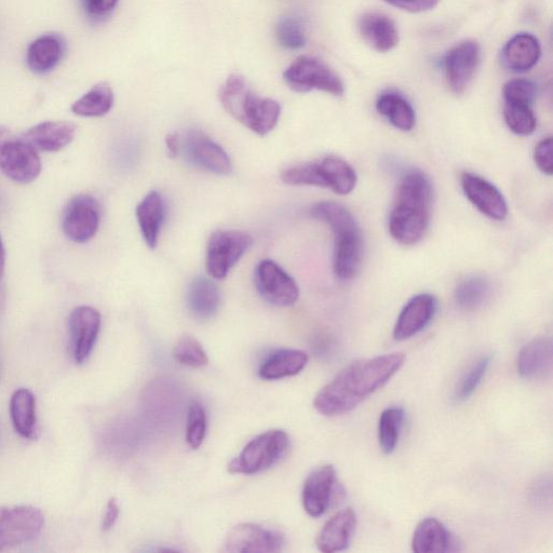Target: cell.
Segmentation results:
<instances>
[{
    "label": "cell",
    "instance_id": "48",
    "mask_svg": "<svg viewBox=\"0 0 553 553\" xmlns=\"http://www.w3.org/2000/svg\"><path fill=\"white\" fill-rule=\"evenodd\" d=\"M0 373H2V372H0Z\"/></svg>",
    "mask_w": 553,
    "mask_h": 553
},
{
    "label": "cell",
    "instance_id": "22",
    "mask_svg": "<svg viewBox=\"0 0 553 553\" xmlns=\"http://www.w3.org/2000/svg\"><path fill=\"white\" fill-rule=\"evenodd\" d=\"M552 342L549 337L542 336L530 342L521 349L517 369L524 380H537L551 372Z\"/></svg>",
    "mask_w": 553,
    "mask_h": 553
},
{
    "label": "cell",
    "instance_id": "11",
    "mask_svg": "<svg viewBox=\"0 0 553 553\" xmlns=\"http://www.w3.org/2000/svg\"><path fill=\"white\" fill-rule=\"evenodd\" d=\"M181 155L188 163L210 173L227 175L233 170L224 148L200 131H188L181 136Z\"/></svg>",
    "mask_w": 553,
    "mask_h": 553
},
{
    "label": "cell",
    "instance_id": "26",
    "mask_svg": "<svg viewBox=\"0 0 553 553\" xmlns=\"http://www.w3.org/2000/svg\"><path fill=\"white\" fill-rule=\"evenodd\" d=\"M9 412L13 428L24 439L34 440L38 434L36 398L32 391L19 388L12 394Z\"/></svg>",
    "mask_w": 553,
    "mask_h": 553
},
{
    "label": "cell",
    "instance_id": "40",
    "mask_svg": "<svg viewBox=\"0 0 553 553\" xmlns=\"http://www.w3.org/2000/svg\"><path fill=\"white\" fill-rule=\"evenodd\" d=\"M537 86L529 79L510 80L503 89L506 103L532 106L537 97Z\"/></svg>",
    "mask_w": 553,
    "mask_h": 553
},
{
    "label": "cell",
    "instance_id": "10",
    "mask_svg": "<svg viewBox=\"0 0 553 553\" xmlns=\"http://www.w3.org/2000/svg\"><path fill=\"white\" fill-rule=\"evenodd\" d=\"M255 287L265 302L278 307L292 306L300 298L298 283L272 260L256 266Z\"/></svg>",
    "mask_w": 553,
    "mask_h": 553
},
{
    "label": "cell",
    "instance_id": "39",
    "mask_svg": "<svg viewBox=\"0 0 553 553\" xmlns=\"http://www.w3.org/2000/svg\"><path fill=\"white\" fill-rule=\"evenodd\" d=\"M490 363L491 357L484 356L470 368L455 389L454 400L456 402H464L474 395L475 391L482 383L483 377L487 374Z\"/></svg>",
    "mask_w": 553,
    "mask_h": 553
},
{
    "label": "cell",
    "instance_id": "23",
    "mask_svg": "<svg viewBox=\"0 0 553 553\" xmlns=\"http://www.w3.org/2000/svg\"><path fill=\"white\" fill-rule=\"evenodd\" d=\"M166 201L159 192L148 193L136 209L137 220L145 244L150 249L158 245L161 227L166 220Z\"/></svg>",
    "mask_w": 553,
    "mask_h": 553
},
{
    "label": "cell",
    "instance_id": "43",
    "mask_svg": "<svg viewBox=\"0 0 553 553\" xmlns=\"http://www.w3.org/2000/svg\"><path fill=\"white\" fill-rule=\"evenodd\" d=\"M532 502L536 507H546L551 504L552 485L550 478H542L536 481L531 491Z\"/></svg>",
    "mask_w": 553,
    "mask_h": 553
},
{
    "label": "cell",
    "instance_id": "31",
    "mask_svg": "<svg viewBox=\"0 0 553 553\" xmlns=\"http://www.w3.org/2000/svg\"><path fill=\"white\" fill-rule=\"evenodd\" d=\"M376 110L396 129L409 132L416 124L412 104L396 91H386L376 100Z\"/></svg>",
    "mask_w": 553,
    "mask_h": 553
},
{
    "label": "cell",
    "instance_id": "18",
    "mask_svg": "<svg viewBox=\"0 0 553 553\" xmlns=\"http://www.w3.org/2000/svg\"><path fill=\"white\" fill-rule=\"evenodd\" d=\"M336 483V471L332 465L315 469L308 476L303 488V506L310 517L319 518L328 510Z\"/></svg>",
    "mask_w": 553,
    "mask_h": 553
},
{
    "label": "cell",
    "instance_id": "46",
    "mask_svg": "<svg viewBox=\"0 0 553 553\" xmlns=\"http://www.w3.org/2000/svg\"><path fill=\"white\" fill-rule=\"evenodd\" d=\"M166 146L171 158H177L181 152V134L170 133L166 138Z\"/></svg>",
    "mask_w": 553,
    "mask_h": 553
},
{
    "label": "cell",
    "instance_id": "5",
    "mask_svg": "<svg viewBox=\"0 0 553 553\" xmlns=\"http://www.w3.org/2000/svg\"><path fill=\"white\" fill-rule=\"evenodd\" d=\"M290 438L285 430L273 429L252 439L229 463L233 475H255L275 465L285 454Z\"/></svg>",
    "mask_w": 553,
    "mask_h": 553
},
{
    "label": "cell",
    "instance_id": "21",
    "mask_svg": "<svg viewBox=\"0 0 553 553\" xmlns=\"http://www.w3.org/2000/svg\"><path fill=\"white\" fill-rule=\"evenodd\" d=\"M364 42L379 52H389L399 43V32L393 20L383 13H366L358 22Z\"/></svg>",
    "mask_w": 553,
    "mask_h": 553
},
{
    "label": "cell",
    "instance_id": "37",
    "mask_svg": "<svg viewBox=\"0 0 553 553\" xmlns=\"http://www.w3.org/2000/svg\"><path fill=\"white\" fill-rule=\"evenodd\" d=\"M504 117L508 128L517 136H531L536 130L537 120L532 106L506 103Z\"/></svg>",
    "mask_w": 553,
    "mask_h": 553
},
{
    "label": "cell",
    "instance_id": "24",
    "mask_svg": "<svg viewBox=\"0 0 553 553\" xmlns=\"http://www.w3.org/2000/svg\"><path fill=\"white\" fill-rule=\"evenodd\" d=\"M542 56L538 39L528 33L512 37L502 52V60L508 70L525 73L533 69Z\"/></svg>",
    "mask_w": 553,
    "mask_h": 553
},
{
    "label": "cell",
    "instance_id": "15",
    "mask_svg": "<svg viewBox=\"0 0 553 553\" xmlns=\"http://www.w3.org/2000/svg\"><path fill=\"white\" fill-rule=\"evenodd\" d=\"M481 60V48L476 42H464L445 55V78L455 94H462L474 78Z\"/></svg>",
    "mask_w": 553,
    "mask_h": 553
},
{
    "label": "cell",
    "instance_id": "2",
    "mask_svg": "<svg viewBox=\"0 0 553 553\" xmlns=\"http://www.w3.org/2000/svg\"><path fill=\"white\" fill-rule=\"evenodd\" d=\"M433 198V183L423 171L412 170L404 175L390 212L391 237L403 246L418 244L424 238L430 223Z\"/></svg>",
    "mask_w": 553,
    "mask_h": 553
},
{
    "label": "cell",
    "instance_id": "35",
    "mask_svg": "<svg viewBox=\"0 0 553 553\" xmlns=\"http://www.w3.org/2000/svg\"><path fill=\"white\" fill-rule=\"evenodd\" d=\"M404 418L406 413L401 408H388L382 413L379 423V442L384 453L390 454L395 451Z\"/></svg>",
    "mask_w": 553,
    "mask_h": 553
},
{
    "label": "cell",
    "instance_id": "9",
    "mask_svg": "<svg viewBox=\"0 0 553 553\" xmlns=\"http://www.w3.org/2000/svg\"><path fill=\"white\" fill-rule=\"evenodd\" d=\"M253 244V238L240 231H218L207 244L206 267L213 279H224Z\"/></svg>",
    "mask_w": 553,
    "mask_h": 553
},
{
    "label": "cell",
    "instance_id": "4",
    "mask_svg": "<svg viewBox=\"0 0 553 553\" xmlns=\"http://www.w3.org/2000/svg\"><path fill=\"white\" fill-rule=\"evenodd\" d=\"M219 98L229 115L259 136H266L278 125L280 104L258 96L244 76H229L220 88Z\"/></svg>",
    "mask_w": 553,
    "mask_h": 553
},
{
    "label": "cell",
    "instance_id": "38",
    "mask_svg": "<svg viewBox=\"0 0 553 553\" xmlns=\"http://www.w3.org/2000/svg\"><path fill=\"white\" fill-rule=\"evenodd\" d=\"M207 433V415L201 403L193 401L187 412L186 441L193 450L204 443Z\"/></svg>",
    "mask_w": 553,
    "mask_h": 553
},
{
    "label": "cell",
    "instance_id": "14",
    "mask_svg": "<svg viewBox=\"0 0 553 553\" xmlns=\"http://www.w3.org/2000/svg\"><path fill=\"white\" fill-rule=\"evenodd\" d=\"M101 330V315L90 306L76 307L69 318L70 347L74 361L84 364L96 346Z\"/></svg>",
    "mask_w": 553,
    "mask_h": 553
},
{
    "label": "cell",
    "instance_id": "28",
    "mask_svg": "<svg viewBox=\"0 0 553 553\" xmlns=\"http://www.w3.org/2000/svg\"><path fill=\"white\" fill-rule=\"evenodd\" d=\"M308 356L298 349H279L261 364L259 375L265 381H277L298 375L307 366Z\"/></svg>",
    "mask_w": 553,
    "mask_h": 553
},
{
    "label": "cell",
    "instance_id": "32",
    "mask_svg": "<svg viewBox=\"0 0 553 553\" xmlns=\"http://www.w3.org/2000/svg\"><path fill=\"white\" fill-rule=\"evenodd\" d=\"M114 105V91L109 83L93 86L84 96L72 105V112L82 117H103L109 114Z\"/></svg>",
    "mask_w": 553,
    "mask_h": 553
},
{
    "label": "cell",
    "instance_id": "25",
    "mask_svg": "<svg viewBox=\"0 0 553 553\" xmlns=\"http://www.w3.org/2000/svg\"><path fill=\"white\" fill-rule=\"evenodd\" d=\"M187 306L200 321L217 315L221 306V292L217 283L205 277H197L187 290Z\"/></svg>",
    "mask_w": 553,
    "mask_h": 553
},
{
    "label": "cell",
    "instance_id": "20",
    "mask_svg": "<svg viewBox=\"0 0 553 553\" xmlns=\"http://www.w3.org/2000/svg\"><path fill=\"white\" fill-rule=\"evenodd\" d=\"M76 131V125L69 121H46L31 128L23 138L36 150L56 153L72 143Z\"/></svg>",
    "mask_w": 553,
    "mask_h": 553
},
{
    "label": "cell",
    "instance_id": "29",
    "mask_svg": "<svg viewBox=\"0 0 553 553\" xmlns=\"http://www.w3.org/2000/svg\"><path fill=\"white\" fill-rule=\"evenodd\" d=\"M451 533L435 518H427L416 526L412 538V550L417 553L452 551Z\"/></svg>",
    "mask_w": 553,
    "mask_h": 553
},
{
    "label": "cell",
    "instance_id": "6",
    "mask_svg": "<svg viewBox=\"0 0 553 553\" xmlns=\"http://www.w3.org/2000/svg\"><path fill=\"white\" fill-rule=\"evenodd\" d=\"M0 171L20 184L34 182L42 172L36 148L4 126H0Z\"/></svg>",
    "mask_w": 553,
    "mask_h": 553
},
{
    "label": "cell",
    "instance_id": "42",
    "mask_svg": "<svg viewBox=\"0 0 553 553\" xmlns=\"http://www.w3.org/2000/svg\"><path fill=\"white\" fill-rule=\"evenodd\" d=\"M118 0H83L87 16L93 20H100L110 16Z\"/></svg>",
    "mask_w": 553,
    "mask_h": 553
},
{
    "label": "cell",
    "instance_id": "17",
    "mask_svg": "<svg viewBox=\"0 0 553 553\" xmlns=\"http://www.w3.org/2000/svg\"><path fill=\"white\" fill-rule=\"evenodd\" d=\"M438 301L434 295L423 293L412 298L403 307L394 329L396 341H406L422 332L434 319Z\"/></svg>",
    "mask_w": 553,
    "mask_h": 553
},
{
    "label": "cell",
    "instance_id": "45",
    "mask_svg": "<svg viewBox=\"0 0 553 553\" xmlns=\"http://www.w3.org/2000/svg\"><path fill=\"white\" fill-rule=\"evenodd\" d=\"M119 505L116 498H111L109 502H107L106 509L104 512V516L102 519L101 528L103 532H109L114 528V525L116 524L118 517H119Z\"/></svg>",
    "mask_w": 553,
    "mask_h": 553
},
{
    "label": "cell",
    "instance_id": "34",
    "mask_svg": "<svg viewBox=\"0 0 553 553\" xmlns=\"http://www.w3.org/2000/svg\"><path fill=\"white\" fill-rule=\"evenodd\" d=\"M276 35L279 44L288 50H300L307 43V26L304 19L296 15L280 18Z\"/></svg>",
    "mask_w": 553,
    "mask_h": 553
},
{
    "label": "cell",
    "instance_id": "27",
    "mask_svg": "<svg viewBox=\"0 0 553 553\" xmlns=\"http://www.w3.org/2000/svg\"><path fill=\"white\" fill-rule=\"evenodd\" d=\"M317 166L322 187L330 188L339 195H348L355 190L357 173L346 160L328 156L318 161Z\"/></svg>",
    "mask_w": 553,
    "mask_h": 553
},
{
    "label": "cell",
    "instance_id": "7",
    "mask_svg": "<svg viewBox=\"0 0 553 553\" xmlns=\"http://www.w3.org/2000/svg\"><path fill=\"white\" fill-rule=\"evenodd\" d=\"M283 80L295 92L319 90L341 97L345 92L342 79L329 65L313 57L296 59L283 73Z\"/></svg>",
    "mask_w": 553,
    "mask_h": 553
},
{
    "label": "cell",
    "instance_id": "41",
    "mask_svg": "<svg viewBox=\"0 0 553 553\" xmlns=\"http://www.w3.org/2000/svg\"><path fill=\"white\" fill-rule=\"evenodd\" d=\"M534 161L539 170L546 175H552V138L548 137L535 147Z\"/></svg>",
    "mask_w": 553,
    "mask_h": 553
},
{
    "label": "cell",
    "instance_id": "1",
    "mask_svg": "<svg viewBox=\"0 0 553 553\" xmlns=\"http://www.w3.org/2000/svg\"><path fill=\"white\" fill-rule=\"evenodd\" d=\"M404 362L406 356L394 353L349 364L319 391L314 400L315 409L325 416H339L354 410L388 383Z\"/></svg>",
    "mask_w": 553,
    "mask_h": 553
},
{
    "label": "cell",
    "instance_id": "13",
    "mask_svg": "<svg viewBox=\"0 0 553 553\" xmlns=\"http://www.w3.org/2000/svg\"><path fill=\"white\" fill-rule=\"evenodd\" d=\"M285 546V536L253 523H242L228 533L224 551L231 553H277Z\"/></svg>",
    "mask_w": 553,
    "mask_h": 553
},
{
    "label": "cell",
    "instance_id": "30",
    "mask_svg": "<svg viewBox=\"0 0 553 553\" xmlns=\"http://www.w3.org/2000/svg\"><path fill=\"white\" fill-rule=\"evenodd\" d=\"M64 52V44L56 35L39 37L29 47L26 62L30 70L36 74L49 73L60 63Z\"/></svg>",
    "mask_w": 553,
    "mask_h": 553
},
{
    "label": "cell",
    "instance_id": "12",
    "mask_svg": "<svg viewBox=\"0 0 553 553\" xmlns=\"http://www.w3.org/2000/svg\"><path fill=\"white\" fill-rule=\"evenodd\" d=\"M101 208L96 198L78 195L66 205L62 228L64 235L76 244H86L98 233Z\"/></svg>",
    "mask_w": 553,
    "mask_h": 553
},
{
    "label": "cell",
    "instance_id": "8",
    "mask_svg": "<svg viewBox=\"0 0 553 553\" xmlns=\"http://www.w3.org/2000/svg\"><path fill=\"white\" fill-rule=\"evenodd\" d=\"M45 516L33 506L0 508V551L34 541L42 533Z\"/></svg>",
    "mask_w": 553,
    "mask_h": 553
},
{
    "label": "cell",
    "instance_id": "16",
    "mask_svg": "<svg viewBox=\"0 0 553 553\" xmlns=\"http://www.w3.org/2000/svg\"><path fill=\"white\" fill-rule=\"evenodd\" d=\"M461 184L468 200L485 217L494 221H504L507 218V201L494 184L471 172L462 174Z\"/></svg>",
    "mask_w": 553,
    "mask_h": 553
},
{
    "label": "cell",
    "instance_id": "3",
    "mask_svg": "<svg viewBox=\"0 0 553 553\" xmlns=\"http://www.w3.org/2000/svg\"><path fill=\"white\" fill-rule=\"evenodd\" d=\"M312 217L326 223L335 237L334 273L341 280L357 276L363 259V241L360 227L345 207L332 201L318 202L312 210Z\"/></svg>",
    "mask_w": 553,
    "mask_h": 553
},
{
    "label": "cell",
    "instance_id": "19",
    "mask_svg": "<svg viewBox=\"0 0 553 553\" xmlns=\"http://www.w3.org/2000/svg\"><path fill=\"white\" fill-rule=\"evenodd\" d=\"M357 526V515L352 508L343 509L327 521L319 532L316 545L321 552L334 553L348 548Z\"/></svg>",
    "mask_w": 553,
    "mask_h": 553
},
{
    "label": "cell",
    "instance_id": "47",
    "mask_svg": "<svg viewBox=\"0 0 553 553\" xmlns=\"http://www.w3.org/2000/svg\"><path fill=\"white\" fill-rule=\"evenodd\" d=\"M5 265H6V252H5L2 236H0V281H2L5 274Z\"/></svg>",
    "mask_w": 553,
    "mask_h": 553
},
{
    "label": "cell",
    "instance_id": "33",
    "mask_svg": "<svg viewBox=\"0 0 553 553\" xmlns=\"http://www.w3.org/2000/svg\"><path fill=\"white\" fill-rule=\"evenodd\" d=\"M492 293L491 281L482 275L466 277L455 289L454 299L458 307L468 310H476L490 299Z\"/></svg>",
    "mask_w": 553,
    "mask_h": 553
},
{
    "label": "cell",
    "instance_id": "36",
    "mask_svg": "<svg viewBox=\"0 0 553 553\" xmlns=\"http://www.w3.org/2000/svg\"><path fill=\"white\" fill-rule=\"evenodd\" d=\"M174 360L185 367L202 368L209 363L204 347L191 334H184L173 349Z\"/></svg>",
    "mask_w": 553,
    "mask_h": 553
},
{
    "label": "cell",
    "instance_id": "44",
    "mask_svg": "<svg viewBox=\"0 0 553 553\" xmlns=\"http://www.w3.org/2000/svg\"><path fill=\"white\" fill-rule=\"evenodd\" d=\"M391 6L413 13L434 9L440 0H385Z\"/></svg>",
    "mask_w": 553,
    "mask_h": 553
}]
</instances>
